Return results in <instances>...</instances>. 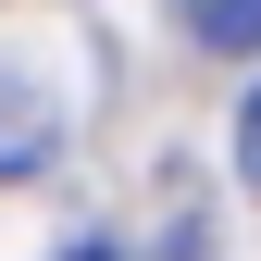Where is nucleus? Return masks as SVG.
I'll list each match as a JSON object with an SVG mask.
<instances>
[{"instance_id": "obj_1", "label": "nucleus", "mask_w": 261, "mask_h": 261, "mask_svg": "<svg viewBox=\"0 0 261 261\" xmlns=\"http://www.w3.org/2000/svg\"><path fill=\"white\" fill-rule=\"evenodd\" d=\"M50 149H62V87L38 75V62H13V50H0V187H13V174H38Z\"/></svg>"}, {"instance_id": "obj_2", "label": "nucleus", "mask_w": 261, "mask_h": 261, "mask_svg": "<svg viewBox=\"0 0 261 261\" xmlns=\"http://www.w3.org/2000/svg\"><path fill=\"white\" fill-rule=\"evenodd\" d=\"M174 13H187V38L224 50V62H249V50H261V0H174Z\"/></svg>"}, {"instance_id": "obj_4", "label": "nucleus", "mask_w": 261, "mask_h": 261, "mask_svg": "<svg viewBox=\"0 0 261 261\" xmlns=\"http://www.w3.org/2000/svg\"><path fill=\"white\" fill-rule=\"evenodd\" d=\"M62 261H124V249H112V237H87V249H62Z\"/></svg>"}, {"instance_id": "obj_3", "label": "nucleus", "mask_w": 261, "mask_h": 261, "mask_svg": "<svg viewBox=\"0 0 261 261\" xmlns=\"http://www.w3.org/2000/svg\"><path fill=\"white\" fill-rule=\"evenodd\" d=\"M237 174L261 187V87H249V112H237Z\"/></svg>"}]
</instances>
